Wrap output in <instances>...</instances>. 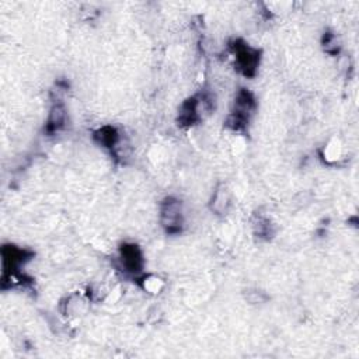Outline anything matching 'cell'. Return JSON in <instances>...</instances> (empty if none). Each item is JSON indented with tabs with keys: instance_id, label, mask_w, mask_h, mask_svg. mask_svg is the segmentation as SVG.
Segmentation results:
<instances>
[{
	"instance_id": "277c9868",
	"label": "cell",
	"mask_w": 359,
	"mask_h": 359,
	"mask_svg": "<svg viewBox=\"0 0 359 359\" xmlns=\"http://www.w3.org/2000/svg\"><path fill=\"white\" fill-rule=\"evenodd\" d=\"M209 108H210V98L208 95H203V94L194 95L181 105L178 121L181 125H194L202 118L203 111Z\"/></svg>"
},
{
	"instance_id": "5b68a950",
	"label": "cell",
	"mask_w": 359,
	"mask_h": 359,
	"mask_svg": "<svg viewBox=\"0 0 359 359\" xmlns=\"http://www.w3.org/2000/svg\"><path fill=\"white\" fill-rule=\"evenodd\" d=\"M32 254L27 250H21L15 245H4L1 248V261H3V278L7 275H14L24 262H27Z\"/></svg>"
},
{
	"instance_id": "52a82bcc",
	"label": "cell",
	"mask_w": 359,
	"mask_h": 359,
	"mask_svg": "<svg viewBox=\"0 0 359 359\" xmlns=\"http://www.w3.org/2000/svg\"><path fill=\"white\" fill-rule=\"evenodd\" d=\"M65 118H66V111L65 107L62 104H55L49 112L46 125H45V130L48 133H55L59 129L63 128L65 125Z\"/></svg>"
},
{
	"instance_id": "7a4b0ae2",
	"label": "cell",
	"mask_w": 359,
	"mask_h": 359,
	"mask_svg": "<svg viewBox=\"0 0 359 359\" xmlns=\"http://www.w3.org/2000/svg\"><path fill=\"white\" fill-rule=\"evenodd\" d=\"M160 220L168 234L180 233L182 230V224H184L181 202L171 196L165 198L164 202L161 203Z\"/></svg>"
},
{
	"instance_id": "8992f818",
	"label": "cell",
	"mask_w": 359,
	"mask_h": 359,
	"mask_svg": "<svg viewBox=\"0 0 359 359\" xmlns=\"http://www.w3.org/2000/svg\"><path fill=\"white\" fill-rule=\"evenodd\" d=\"M121 265L125 272L136 275L143 269V254L136 244L126 243L119 250Z\"/></svg>"
},
{
	"instance_id": "ba28073f",
	"label": "cell",
	"mask_w": 359,
	"mask_h": 359,
	"mask_svg": "<svg viewBox=\"0 0 359 359\" xmlns=\"http://www.w3.org/2000/svg\"><path fill=\"white\" fill-rule=\"evenodd\" d=\"M94 137H95V140H97L101 146H104V147H107V149H114V147L118 144V142H119V133H118V130H116L114 126H108V125L100 128V129L95 132Z\"/></svg>"
},
{
	"instance_id": "3957f363",
	"label": "cell",
	"mask_w": 359,
	"mask_h": 359,
	"mask_svg": "<svg viewBox=\"0 0 359 359\" xmlns=\"http://www.w3.org/2000/svg\"><path fill=\"white\" fill-rule=\"evenodd\" d=\"M233 49H234V55H236L237 69L245 77H252L259 65L258 49L251 48L248 43H245L243 41H236L233 45Z\"/></svg>"
},
{
	"instance_id": "6da1fadb",
	"label": "cell",
	"mask_w": 359,
	"mask_h": 359,
	"mask_svg": "<svg viewBox=\"0 0 359 359\" xmlns=\"http://www.w3.org/2000/svg\"><path fill=\"white\" fill-rule=\"evenodd\" d=\"M254 109H255L254 95L247 88H240L236 95L234 108L229 116L227 125L231 126L234 130L243 129L248 123Z\"/></svg>"
},
{
	"instance_id": "9c48e42d",
	"label": "cell",
	"mask_w": 359,
	"mask_h": 359,
	"mask_svg": "<svg viewBox=\"0 0 359 359\" xmlns=\"http://www.w3.org/2000/svg\"><path fill=\"white\" fill-rule=\"evenodd\" d=\"M229 192L224 189V187H222L220 189H217L213 195V199H212V209H215L216 212L222 213V212H226L229 203H230V199H229Z\"/></svg>"
}]
</instances>
